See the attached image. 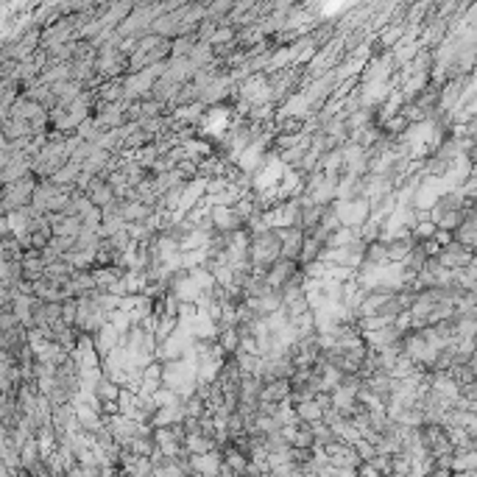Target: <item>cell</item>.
<instances>
[{
  "mask_svg": "<svg viewBox=\"0 0 477 477\" xmlns=\"http://www.w3.org/2000/svg\"><path fill=\"white\" fill-rule=\"evenodd\" d=\"M302 271V265L299 262H290V260H276L274 265H268V271H265V285L271 288V290H282L296 274Z\"/></svg>",
  "mask_w": 477,
  "mask_h": 477,
  "instance_id": "3957f363",
  "label": "cell"
},
{
  "mask_svg": "<svg viewBox=\"0 0 477 477\" xmlns=\"http://www.w3.org/2000/svg\"><path fill=\"white\" fill-rule=\"evenodd\" d=\"M318 257H321V243L313 238H304L302 251H299V265H302V268H304V265H313V262H318Z\"/></svg>",
  "mask_w": 477,
  "mask_h": 477,
  "instance_id": "30bf717a",
  "label": "cell"
},
{
  "mask_svg": "<svg viewBox=\"0 0 477 477\" xmlns=\"http://www.w3.org/2000/svg\"><path fill=\"white\" fill-rule=\"evenodd\" d=\"M469 215H475V213H464V210H450V213H436L433 215V224H436V229H441V232H455Z\"/></svg>",
  "mask_w": 477,
  "mask_h": 477,
  "instance_id": "ba28073f",
  "label": "cell"
},
{
  "mask_svg": "<svg viewBox=\"0 0 477 477\" xmlns=\"http://www.w3.org/2000/svg\"><path fill=\"white\" fill-rule=\"evenodd\" d=\"M452 240L458 243V246H464L466 251H475V240H477V221L475 215H469L455 232H452Z\"/></svg>",
  "mask_w": 477,
  "mask_h": 477,
  "instance_id": "9c48e42d",
  "label": "cell"
},
{
  "mask_svg": "<svg viewBox=\"0 0 477 477\" xmlns=\"http://www.w3.org/2000/svg\"><path fill=\"white\" fill-rule=\"evenodd\" d=\"M84 196H87L98 210H104V207H109V204L115 201V193H112V187L107 184V179H93V182L87 184Z\"/></svg>",
  "mask_w": 477,
  "mask_h": 477,
  "instance_id": "8992f818",
  "label": "cell"
},
{
  "mask_svg": "<svg viewBox=\"0 0 477 477\" xmlns=\"http://www.w3.org/2000/svg\"><path fill=\"white\" fill-rule=\"evenodd\" d=\"M118 204H120V218H123L126 224H142V221H148V218L154 215V207H148V204H142V201H134V199L118 201Z\"/></svg>",
  "mask_w": 477,
  "mask_h": 477,
  "instance_id": "5b68a950",
  "label": "cell"
},
{
  "mask_svg": "<svg viewBox=\"0 0 477 477\" xmlns=\"http://www.w3.org/2000/svg\"><path fill=\"white\" fill-rule=\"evenodd\" d=\"M3 187H6V184H3V179H0V193H3Z\"/></svg>",
  "mask_w": 477,
  "mask_h": 477,
  "instance_id": "8fae6325",
  "label": "cell"
},
{
  "mask_svg": "<svg viewBox=\"0 0 477 477\" xmlns=\"http://www.w3.org/2000/svg\"><path fill=\"white\" fill-rule=\"evenodd\" d=\"M433 260H436V265H438V268H444V271H461V268H466V265H472V262H475V254H472V251H466L464 246H458V243L452 240L450 246L438 248V254H436Z\"/></svg>",
  "mask_w": 477,
  "mask_h": 477,
  "instance_id": "7a4b0ae2",
  "label": "cell"
},
{
  "mask_svg": "<svg viewBox=\"0 0 477 477\" xmlns=\"http://www.w3.org/2000/svg\"><path fill=\"white\" fill-rule=\"evenodd\" d=\"M126 101H118V104H98L93 107V115L90 118L95 120V126L101 131H118L126 126Z\"/></svg>",
  "mask_w": 477,
  "mask_h": 477,
  "instance_id": "6da1fadb",
  "label": "cell"
},
{
  "mask_svg": "<svg viewBox=\"0 0 477 477\" xmlns=\"http://www.w3.org/2000/svg\"><path fill=\"white\" fill-rule=\"evenodd\" d=\"M290 396V385L288 379H274V382H262L260 391V402H271V405H282Z\"/></svg>",
  "mask_w": 477,
  "mask_h": 477,
  "instance_id": "52a82bcc",
  "label": "cell"
},
{
  "mask_svg": "<svg viewBox=\"0 0 477 477\" xmlns=\"http://www.w3.org/2000/svg\"><path fill=\"white\" fill-rule=\"evenodd\" d=\"M51 224V238L76 240L81 232V221L79 218H67V215H48Z\"/></svg>",
  "mask_w": 477,
  "mask_h": 477,
  "instance_id": "277c9868",
  "label": "cell"
}]
</instances>
